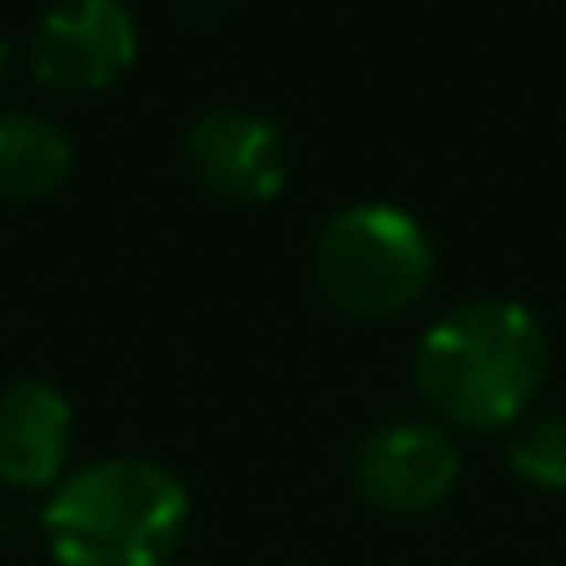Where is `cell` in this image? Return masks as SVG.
<instances>
[{
    "label": "cell",
    "mask_w": 566,
    "mask_h": 566,
    "mask_svg": "<svg viewBox=\"0 0 566 566\" xmlns=\"http://www.w3.org/2000/svg\"><path fill=\"white\" fill-rule=\"evenodd\" d=\"M6 65H10V45L0 40V80H6Z\"/></svg>",
    "instance_id": "10"
},
{
    "label": "cell",
    "mask_w": 566,
    "mask_h": 566,
    "mask_svg": "<svg viewBox=\"0 0 566 566\" xmlns=\"http://www.w3.org/2000/svg\"><path fill=\"white\" fill-rule=\"evenodd\" d=\"M75 169V145L45 115L6 109L0 115V199L30 205V199L55 195Z\"/></svg>",
    "instance_id": "8"
},
{
    "label": "cell",
    "mask_w": 566,
    "mask_h": 566,
    "mask_svg": "<svg viewBox=\"0 0 566 566\" xmlns=\"http://www.w3.org/2000/svg\"><path fill=\"white\" fill-rule=\"evenodd\" d=\"M189 169L205 189L229 205H264L289 179V145L283 129L249 109H214L195 119L185 135Z\"/></svg>",
    "instance_id": "6"
},
{
    "label": "cell",
    "mask_w": 566,
    "mask_h": 566,
    "mask_svg": "<svg viewBox=\"0 0 566 566\" xmlns=\"http://www.w3.org/2000/svg\"><path fill=\"white\" fill-rule=\"evenodd\" d=\"M462 452L438 422H382L353 448V488L368 507L418 517L452 497Z\"/></svg>",
    "instance_id": "5"
},
{
    "label": "cell",
    "mask_w": 566,
    "mask_h": 566,
    "mask_svg": "<svg viewBox=\"0 0 566 566\" xmlns=\"http://www.w3.org/2000/svg\"><path fill=\"white\" fill-rule=\"evenodd\" d=\"M75 408L45 378L0 388V482L10 492H55L65 478Z\"/></svg>",
    "instance_id": "7"
},
{
    "label": "cell",
    "mask_w": 566,
    "mask_h": 566,
    "mask_svg": "<svg viewBox=\"0 0 566 566\" xmlns=\"http://www.w3.org/2000/svg\"><path fill=\"white\" fill-rule=\"evenodd\" d=\"M185 532V482L135 452L65 472L40 507V537L55 566H169Z\"/></svg>",
    "instance_id": "2"
},
{
    "label": "cell",
    "mask_w": 566,
    "mask_h": 566,
    "mask_svg": "<svg viewBox=\"0 0 566 566\" xmlns=\"http://www.w3.org/2000/svg\"><path fill=\"white\" fill-rule=\"evenodd\" d=\"M139 30L125 0H55L30 30V70L40 85L90 95L135 65Z\"/></svg>",
    "instance_id": "4"
},
{
    "label": "cell",
    "mask_w": 566,
    "mask_h": 566,
    "mask_svg": "<svg viewBox=\"0 0 566 566\" xmlns=\"http://www.w3.org/2000/svg\"><path fill=\"white\" fill-rule=\"evenodd\" d=\"M432 279V244L408 209L353 205L323 224L313 283L343 318L378 323L412 308Z\"/></svg>",
    "instance_id": "3"
},
{
    "label": "cell",
    "mask_w": 566,
    "mask_h": 566,
    "mask_svg": "<svg viewBox=\"0 0 566 566\" xmlns=\"http://www.w3.org/2000/svg\"><path fill=\"white\" fill-rule=\"evenodd\" d=\"M547 333L512 298H472L442 313L418 343V392L452 428H507L547 378Z\"/></svg>",
    "instance_id": "1"
},
{
    "label": "cell",
    "mask_w": 566,
    "mask_h": 566,
    "mask_svg": "<svg viewBox=\"0 0 566 566\" xmlns=\"http://www.w3.org/2000/svg\"><path fill=\"white\" fill-rule=\"evenodd\" d=\"M507 468L537 492H566V412L522 422L507 442Z\"/></svg>",
    "instance_id": "9"
}]
</instances>
